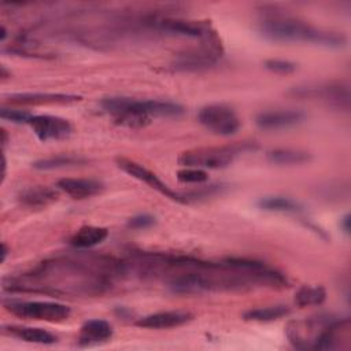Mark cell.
<instances>
[{
	"label": "cell",
	"mask_w": 351,
	"mask_h": 351,
	"mask_svg": "<svg viewBox=\"0 0 351 351\" xmlns=\"http://www.w3.org/2000/svg\"><path fill=\"white\" fill-rule=\"evenodd\" d=\"M27 125H30L37 138L44 143L49 140H63L73 133L71 123L55 115H32Z\"/></svg>",
	"instance_id": "12"
},
{
	"label": "cell",
	"mask_w": 351,
	"mask_h": 351,
	"mask_svg": "<svg viewBox=\"0 0 351 351\" xmlns=\"http://www.w3.org/2000/svg\"><path fill=\"white\" fill-rule=\"evenodd\" d=\"M326 299V291L321 285H303L295 293V303L299 307L319 306Z\"/></svg>",
	"instance_id": "26"
},
{
	"label": "cell",
	"mask_w": 351,
	"mask_h": 351,
	"mask_svg": "<svg viewBox=\"0 0 351 351\" xmlns=\"http://www.w3.org/2000/svg\"><path fill=\"white\" fill-rule=\"evenodd\" d=\"M128 228L130 229H148L152 225H155V217L149 214H138L128 219Z\"/></svg>",
	"instance_id": "30"
},
{
	"label": "cell",
	"mask_w": 351,
	"mask_h": 351,
	"mask_svg": "<svg viewBox=\"0 0 351 351\" xmlns=\"http://www.w3.org/2000/svg\"><path fill=\"white\" fill-rule=\"evenodd\" d=\"M0 70H1V74H0L1 80H5V78L11 77V73H8V71L5 70V66H1V67H0Z\"/></svg>",
	"instance_id": "33"
},
{
	"label": "cell",
	"mask_w": 351,
	"mask_h": 351,
	"mask_svg": "<svg viewBox=\"0 0 351 351\" xmlns=\"http://www.w3.org/2000/svg\"><path fill=\"white\" fill-rule=\"evenodd\" d=\"M58 189L74 199H88L104 191V184L95 178H60L56 182Z\"/></svg>",
	"instance_id": "17"
},
{
	"label": "cell",
	"mask_w": 351,
	"mask_h": 351,
	"mask_svg": "<svg viewBox=\"0 0 351 351\" xmlns=\"http://www.w3.org/2000/svg\"><path fill=\"white\" fill-rule=\"evenodd\" d=\"M88 162L86 158L71 155V154H60L49 158H43L32 163V166L37 170H55V169H63V167H71V166H80L85 165Z\"/></svg>",
	"instance_id": "23"
},
{
	"label": "cell",
	"mask_w": 351,
	"mask_h": 351,
	"mask_svg": "<svg viewBox=\"0 0 351 351\" xmlns=\"http://www.w3.org/2000/svg\"><path fill=\"white\" fill-rule=\"evenodd\" d=\"M1 145H3V148H4V145L7 144V140H8V136H7V132H5V129H1Z\"/></svg>",
	"instance_id": "34"
},
{
	"label": "cell",
	"mask_w": 351,
	"mask_h": 351,
	"mask_svg": "<svg viewBox=\"0 0 351 351\" xmlns=\"http://www.w3.org/2000/svg\"><path fill=\"white\" fill-rule=\"evenodd\" d=\"M177 178L184 184H203L208 180V174L203 169L184 167L177 171Z\"/></svg>",
	"instance_id": "27"
},
{
	"label": "cell",
	"mask_w": 351,
	"mask_h": 351,
	"mask_svg": "<svg viewBox=\"0 0 351 351\" xmlns=\"http://www.w3.org/2000/svg\"><path fill=\"white\" fill-rule=\"evenodd\" d=\"M265 67L276 74H291L296 70V63L285 59H267L265 60Z\"/></svg>",
	"instance_id": "29"
},
{
	"label": "cell",
	"mask_w": 351,
	"mask_h": 351,
	"mask_svg": "<svg viewBox=\"0 0 351 351\" xmlns=\"http://www.w3.org/2000/svg\"><path fill=\"white\" fill-rule=\"evenodd\" d=\"M263 37L280 43H310L328 48L344 45L346 37L336 32L322 30L292 18H267L259 23Z\"/></svg>",
	"instance_id": "3"
},
{
	"label": "cell",
	"mask_w": 351,
	"mask_h": 351,
	"mask_svg": "<svg viewBox=\"0 0 351 351\" xmlns=\"http://www.w3.org/2000/svg\"><path fill=\"white\" fill-rule=\"evenodd\" d=\"M193 318V314L182 310H167L148 314L136 321V325L145 329H170L188 324Z\"/></svg>",
	"instance_id": "16"
},
{
	"label": "cell",
	"mask_w": 351,
	"mask_h": 351,
	"mask_svg": "<svg viewBox=\"0 0 351 351\" xmlns=\"http://www.w3.org/2000/svg\"><path fill=\"white\" fill-rule=\"evenodd\" d=\"M222 56V48L217 40L199 49L178 53L171 60V69L176 71H202L214 67Z\"/></svg>",
	"instance_id": "9"
},
{
	"label": "cell",
	"mask_w": 351,
	"mask_h": 351,
	"mask_svg": "<svg viewBox=\"0 0 351 351\" xmlns=\"http://www.w3.org/2000/svg\"><path fill=\"white\" fill-rule=\"evenodd\" d=\"M258 207L263 211H271V213H291L296 214L300 213L303 208L300 203L291 197L285 196H263L258 200Z\"/></svg>",
	"instance_id": "24"
},
{
	"label": "cell",
	"mask_w": 351,
	"mask_h": 351,
	"mask_svg": "<svg viewBox=\"0 0 351 351\" xmlns=\"http://www.w3.org/2000/svg\"><path fill=\"white\" fill-rule=\"evenodd\" d=\"M332 315H315L304 319L291 321L285 329L287 337L295 348L314 350L324 329L333 319Z\"/></svg>",
	"instance_id": "6"
},
{
	"label": "cell",
	"mask_w": 351,
	"mask_h": 351,
	"mask_svg": "<svg viewBox=\"0 0 351 351\" xmlns=\"http://www.w3.org/2000/svg\"><path fill=\"white\" fill-rule=\"evenodd\" d=\"M125 277L122 261L110 256L53 258L18 278H4L8 292L100 295L115 278Z\"/></svg>",
	"instance_id": "1"
},
{
	"label": "cell",
	"mask_w": 351,
	"mask_h": 351,
	"mask_svg": "<svg viewBox=\"0 0 351 351\" xmlns=\"http://www.w3.org/2000/svg\"><path fill=\"white\" fill-rule=\"evenodd\" d=\"M112 326L106 319H89L82 324L78 333V344L89 347L100 343H106L112 337Z\"/></svg>",
	"instance_id": "18"
},
{
	"label": "cell",
	"mask_w": 351,
	"mask_h": 351,
	"mask_svg": "<svg viewBox=\"0 0 351 351\" xmlns=\"http://www.w3.org/2000/svg\"><path fill=\"white\" fill-rule=\"evenodd\" d=\"M117 162V166L125 171L126 174H129L130 177L147 184L149 188L158 191L160 195H163L165 197H169L174 202H178V203H185L184 202V197L181 193L173 191L170 186H167L155 173H152L151 170H148L147 167L141 166L140 163L129 159V158H125V156H118L115 159Z\"/></svg>",
	"instance_id": "11"
},
{
	"label": "cell",
	"mask_w": 351,
	"mask_h": 351,
	"mask_svg": "<svg viewBox=\"0 0 351 351\" xmlns=\"http://www.w3.org/2000/svg\"><path fill=\"white\" fill-rule=\"evenodd\" d=\"M266 159L271 165L277 166H299L313 160V156L307 151L293 148H276L266 154Z\"/></svg>",
	"instance_id": "22"
},
{
	"label": "cell",
	"mask_w": 351,
	"mask_h": 351,
	"mask_svg": "<svg viewBox=\"0 0 351 351\" xmlns=\"http://www.w3.org/2000/svg\"><path fill=\"white\" fill-rule=\"evenodd\" d=\"M5 37H7V29H5V26H4V25H1V33H0V40H1V41H4V40H5Z\"/></svg>",
	"instance_id": "35"
},
{
	"label": "cell",
	"mask_w": 351,
	"mask_h": 351,
	"mask_svg": "<svg viewBox=\"0 0 351 351\" xmlns=\"http://www.w3.org/2000/svg\"><path fill=\"white\" fill-rule=\"evenodd\" d=\"M7 254H8V247L5 245V243H3V244H1V262L5 261Z\"/></svg>",
	"instance_id": "32"
},
{
	"label": "cell",
	"mask_w": 351,
	"mask_h": 351,
	"mask_svg": "<svg viewBox=\"0 0 351 351\" xmlns=\"http://www.w3.org/2000/svg\"><path fill=\"white\" fill-rule=\"evenodd\" d=\"M58 191L49 186L34 185L19 192L18 200L27 207H45L58 200Z\"/></svg>",
	"instance_id": "20"
},
{
	"label": "cell",
	"mask_w": 351,
	"mask_h": 351,
	"mask_svg": "<svg viewBox=\"0 0 351 351\" xmlns=\"http://www.w3.org/2000/svg\"><path fill=\"white\" fill-rule=\"evenodd\" d=\"M351 339L350 318H333L319 336L314 350H347Z\"/></svg>",
	"instance_id": "13"
},
{
	"label": "cell",
	"mask_w": 351,
	"mask_h": 351,
	"mask_svg": "<svg viewBox=\"0 0 351 351\" xmlns=\"http://www.w3.org/2000/svg\"><path fill=\"white\" fill-rule=\"evenodd\" d=\"M151 26L155 29L165 32L167 34L182 36V37H193V38H213L215 37L211 30L210 23L202 21H191V19H178V18H158L148 21Z\"/></svg>",
	"instance_id": "10"
},
{
	"label": "cell",
	"mask_w": 351,
	"mask_h": 351,
	"mask_svg": "<svg viewBox=\"0 0 351 351\" xmlns=\"http://www.w3.org/2000/svg\"><path fill=\"white\" fill-rule=\"evenodd\" d=\"M340 226H341V229L344 230L346 234L350 233V215H348V214H346V215L340 219Z\"/></svg>",
	"instance_id": "31"
},
{
	"label": "cell",
	"mask_w": 351,
	"mask_h": 351,
	"mask_svg": "<svg viewBox=\"0 0 351 351\" xmlns=\"http://www.w3.org/2000/svg\"><path fill=\"white\" fill-rule=\"evenodd\" d=\"M3 333L23 340L26 343L34 344H53L56 343L58 337L43 329V328H33V326H19V325H8L3 328Z\"/></svg>",
	"instance_id": "19"
},
{
	"label": "cell",
	"mask_w": 351,
	"mask_h": 351,
	"mask_svg": "<svg viewBox=\"0 0 351 351\" xmlns=\"http://www.w3.org/2000/svg\"><path fill=\"white\" fill-rule=\"evenodd\" d=\"M4 307L16 317L47 322H62L71 314L69 306L48 300H10Z\"/></svg>",
	"instance_id": "5"
},
{
	"label": "cell",
	"mask_w": 351,
	"mask_h": 351,
	"mask_svg": "<svg viewBox=\"0 0 351 351\" xmlns=\"http://www.w3.org/2000/svg\"><path fill=\"white\" fill-rule=\"evenodd\" d=\"M0 117L4 121H10L12 123H29V119L32 118V114L23 110H16L11 107H1L0 108Z\"/></svg>",
	"instance_id": "28"
},
{
	"label": "cell",
	"mask_w": 351,
	"mask_h": 351,
	"mask_svg": "<svg viewBox=\"0 0 351 351\" xmlns=\"http://www.w3.org/2000/svg\"><path fill=\"white\" fill-rule=\"evenodd\" d=\"M108 236L107 228L103 226H93V225H85L81 226L69 240L70 245L78 250H86L99 245L103 243Z\"/></svg>",
	"instance_id": "21"
},
{
	"label": "cell",
	"mask_w": 351,
	"mask_h": 351,
	"mask_svg": "<svg viewBox=\"0 0 351 351\" xmlns=\"http://www.w3.org/2000/svg\"><path fill=\"white\" fill-rule=\"evenodd\" d=\"M252 145L248 143H239L222 147H202L182 152L178 156V163L184 167L197 169H223L228 167L234 158L251 149Z\"/></svg>",
	"instance_id": "4"
},
{
	"label": "cell",
	"mask_w": 351,
	"mask_h": 351,
	"mask_svg": "<svg viewBox=\"0 0 351 351\" xmlns=\"http://www.w3.org/2000/svg\"><path fill=\"white\" fill-rule=\"evenodd\" d=\"M8 104L15 106H40V104H70L81 100V96L71 93H49V92H23L12 93L4 97Z\"/></svg>",
	"instance_id": "15"
},
{
	"label": "cell",
	"mask_w": 351,
	"mask_h": 351,
	"mask_svg": "<svg viewBox=\"0 0 351 351\" xmlns=\"http://www.w3.org/2000/svg\"><path fill=\"white\" fill-rule=\"evenodd\" d=\"M293 96L302 99H315L330 108L339 111H348L350 108V89L341 82H325L317 85L298 86L292 89Z\"/></svg>",
	"instance_id": "7"
},
{
	"label": "cell",
	"mask_w": 351,
	"mask_h": 351,
	"mask_svg": "<svg viewBox=\"0 0 351 351\" xmlns=\"http://www.w3.org/2000/svg\"><path fill=\"white\" fill-rule=\"evenodd\" d=\"M306 118V114L300 110H270L262 111L255 117V123L263 130H280L299 125Z\"/></svg>",
	"instance_id": "14"
},
{
	"label": "cell",
	"mask_w": 351,
	"mask_h": 351,
	"mask_svg": "<svg viewBox=\"0 0 351 351\" xmlns=\"http://www.w3.org/2000/svg\"><path fill=\"white\" fill-rule=\"evenodd\" d=\"M289 313H291V308L288 306L274 304V306L250 308L243 314V318L245 321H254V322H270V321H276L282 317H287Z\"/></svg>",
	"instance_id": "25"
},
{
	"label": "cell",
	"mask_w": 351,
	"mask_h": 351,
	"mask_svg": "<svg viewBox=\"0 0 351 351\" xmlns=\"http://www.w3.org/2000/svg\"><path fill=\"white\" fill-rule=\"evenodd\" d=\"M103 110L118 125L128 128H144L152 118H177L184 114V107L167 100H134L130 97H106Z\"/></svg>",
	"instance_id": "2"
},
{
	"label": "cell",
	"mask_w": 351,
	"mask_h": 351,
	"mask_svg": "<svg viewBox=\"0 0 351 351\" xmlns=\"http://www.w3.org/2000/svg\"><path fill=\"white\" fill-rule=\"evenodd\" d=\"M197 121L208 132L218 136H232L240 129L236 111L226 104L204 106L197 114Z\"/></svg>",
	"instance_id": "8"
}]
</instances>
